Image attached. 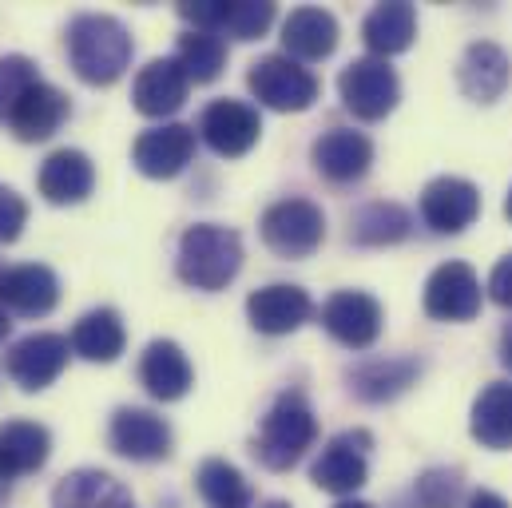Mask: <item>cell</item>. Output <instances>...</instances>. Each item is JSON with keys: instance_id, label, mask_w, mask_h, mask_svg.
Returning a JSON list of instances; mask_svg holds the SVG:
<instances>
[{"instance_id": "1", "label": "cell", "mask_w": 512, "mask_h": 508, "mask_svg": "<svg viewBox=\"0 0 512 508\" xmlns=\"http://www.w3.org/2000/svg\"><path fill=\"white\" fill-rule=\"evenodd\" d=\"M64 48H68L72 72L92 88L116 84L128 72L131 52H135L128 28L104 12H80L64 32Z\"/></svg>"}, {"instance_id": "2", "label": "cell", "mask_w": 512, "mask_h": 508, "mask_svg": "<svg viewBox=\"0 0 512 508\" xmlns=\"http://www.w3.org/2000/svg\"><path fill=\"white\" fill-rule=\"evenodd\" d=\"M314 437H318V421H314L310 401H306L302 393L286 389V393H278L274 405L266 409L251 453H255V461L262 469L286 473V469H294V465L306 457V449L314 445Z\"/></svg>"}, {"instance_id": "3", "label": "cell", "mask_w": 512, "mask_h": 508, "mask_svg": "<svg viewBox=\"0 0 512 508\" xmlns=\"http://www.w3.org/2000/svg\"><path fill=\"white\" fill-rule=\"evenodd\" d=\"M175 270L195 290H223L243 270V239L231 227L219 223H195L183 231Z\"/></svg>"}, {"instance_id": "4", "label": "cell", "mask_w": 512, "mask_h": 508, "mask_svg": "<svg viewBox=\"0 0 512 508\" xmlns=\"http://www.w3.org/2000/svg\"><path fill=\"white\" fill-rule=\"evenodd\" d=\"M247 88L262 108L270 112H306L318 100V80L310 68L290 60L286 52L258 56L247 72Z\"/></svg>"}, {"instance_id": "5", "label": "cell", "mask_w": 512, "mask_h": 508, "mask_svg": "<svg viewBox=\"0 0 512 508\" xmlns=\"http://www.w3.org/2000/svg\"><path fill=\"white\" fill-rule=\"evenodd\" d=\"M262 243L282 258H310L326 239V215L310 199H278L266 207L262 223Z\"/></svg>"}, {"instance_id": "6", "label": "cell", "mask_w": 512, "mask_h": 508, "mask_svg": "<svg viewBox=\"0 0 512 508\" xmlns=\"http://www.w3.org/2000/svg\"><path fill=\"white\" fill-rule=\"evenodd\" d=\"M370 449H374V437L366 429H346V433L330 437L326 449L318 453V461L310 465V481L322 493L350 501L370 477Z\"/></svg>"}, {"instance_id": "7", "label": "cell", "mask_w": 512, "mask_h": 508, "mask_svg": "<svg viewBox=\"0 0 512 508\" xmlns=\"http://www.w3.org/2000/svg\"><path fill=\"white\" fill-rule=\"evenodd\" d=\"M338 96L346 104V112H354L358 120L374 124L385 120L397 100H401V84H397V72L378 60V56H366V60H354L342 68L338 76Z\"/></svg>"}, {"instance_id": "8", "label": "cell", "mask_w": 512, "mask_h": 508, "mask_svg": "<svg viewBox=\"0 0 512 508\" xmlns=\"http://www.w3.org/2000/svg\"><path fill=\"white\" fill-rule=\"evenodd\" d=\"M68 354H72L68 338L36 330V334H24L20 342H12L8 358H4V370L24 393H40L68 370Z\"/></svg>"}, {"instance_id": "9", "label": "cell", "mask_w": 512, "mask_h": 508, "mask_svg": "<svg viewBox=\"0 0 512 508\" xmlns=\"http://www.w3.org/2000/svg\"><path fill=\"white\" fill-rule=\"evenodd\" d=\"M382 302L366 290H338L322 306L326 334L346 350H370L382 338Z\"/></svg>"}, {"instance_id": "10", "label": "cell", "mask_w": 512, "mask_h": 508, "mask_svg": "<svg viewBox=\"0 0 512 508\" xmlns=\"http://www.w3.org/2000/svg\"><path fill=\"white\" fill-rule=\"evenodd\" d=\"M179 16L195 24V32H215V36H235V40H258L274 24V4L266 0H199V4H179Z\"/></svg>"}, {"instance_id": "11", "label": "cell", "mask_w": 512, "mask_h": 508, "mask_svg": "<svg viewBox=\"0 0 512 508\" xmlns=\"http://www.w3.org/2000/svg\"><path fill=\"white\" fill-rule=\"evenodd\" d=\"M425 314L437 322H473L481 314V278L469 262H445L429 274Z\"/></svg>"}, {"instance_id": "12", "label": "cell", "mask_w": 512, "mask_h": 508, "mask_svg": "<svg viewBox=\"0 0 512 508\" xmlns=\"http://www.w3.org/2000/svg\"><path fill=\"white\" fill-rule=\"evenodd\" d=\"M481 215V191L461 175H441L421 191V219L437 235H461Z\"/></svg>"}, {"instance_id": "13", "label": "cell", "mask_w": 512, "mask_h": 508, "mask_svg": "<svg viewBox=\"0 0 512 508\" xmlns=\"http://www.w3.org/2000/svg\"><path fill=\"white\" fill-rule=\"evenodd\" d=\"M108 441L128 461H167L171 457V445H175L171 425L159 413L135 409V405H124V409L112 413Z\"/></svg>"}, {"instance_id": "14", "label": "cell", "mask_w": 512, "mask_h": 508, "mask_svg": "<svg viewBox=\"0 0 512 508\" xmlns=\"http://www.w3.org/2000/svg\"><path fill=\"white\" fill-rule=\"evenodd\" d=\"M199 135H203V143H207L215 155L239 159V155H247L258 143L262 120H258L255 108L243 104V100H215V104H207L203 116H199Z\"/></svg>"}, {"instance_id": "15", "label": "cell", "mask_w": 512, "mask_h": 508, "mask_svg": "<svg viewBox=\"0 0 512 508\" xmlns=\"http://www.w3.org/2000/svg\"><path fill=\"white\" fill-rule=\"evenodd\" d=\"M314 171L330 183H358L374 163V143L354 127H330L310 147Z\"/></svg>"}, {"instance_id": "16", "label": "cell", "mask_w": 512, "mask_h": 508, "mask_svg": "<svg viewBox=\"0 0 512 508\" xmlns=\"http://www.w3.org/2000/svg\"><path fill=\"white\" fill-rule=\"evenodd\" d=\"M195 155V127L187 124H159L143 131L131 147V163L147 179H175Z\"/></svg>"}, {"instance_id": "17", "label": "cell", "mask_w": 512, "mask_h": 508, "mask_svg": "<svg viewBox=\"0 0 512 508\" xmlns=\"http://www.w3.org/2000/svg\"><path fill=\"white\" fill-rule=\"evenodd\" d=\"M60 302V278L44 262H20L0 270V306L24 318H44Z\"/></svg>"}, {"instance_id": "18", "label": "cell", "mask_w": 512, "mask_h": 508, "mask_svg": "<svg viewBox=\"0 0 512 508\" xmlns=\"http://www.w3.org/2000/svg\"><path fill=\"white\" fill-rule=\"evenodd\" d=\"M314 314V302L302 286H290V282H270V286H258L255 294L247 298V318L258 334H270V338H282V334H294L302 322H310Z\"/></svg>"}, {"instance_id": "19", "label": "cell", "mask_w": 512, "mask_h": 508, "mask_svg": "<svg viewBox=\"0 0 512 508\" xmlns=\"http://www.w3.org/2000/svg\"><path fill=\"white\" fill-rule=\"evenodd\" d=\"M36 187H40V195H44L48 203H56V207H76V203H84V199L92 195V187H96V167H92V159H88L84 151L60 147V151H52V155L40 163Z\"/></svg>"}, {"instance_id": "20", "label": "cell", "mask_w": 512, "mask_h": 508, "mask_svg": "<svg viewBox=\"0 0 512 508\" xmlns=\"http://www.w3.org/2000/svg\"><path fill=\"white\" fill-rule=\"evenodd\" d=\"M187 88H191V80L183 76L175 56H163V60H151L139 68V76L131 84V100H135V112L163 120L187 104Z\"/></svg>"}, {"instance_id": "21", "label": "cell", "mask_w": 512, "mask_h": 508, "mask_svg": "<svg viewBox=\"0 0 512 508\" xmlns=\"http://www.w3.org/2000/svg\"><path fill=\"white\" fill-rule=\"evenodd\" d=\"M68 112H72L68 96H64L60 88H52L48 80H40V84H32V88L20 96V104L12 108L8 131H12L20 143H44V139H52V135L64 127Z\"/></svg>"}, {"instance_id": "22", "label": "cell", "mask_w": 512, "mask_h": 508, "mask_svg": "<svg viewBox=\"0 0 512 508\" xmlns=\"http://www.w3.org/2000/svg\"><path fill=\"white\" fill-rule=\"evenodd\" d=\"M139 381L155 401H179L195 385V370H191L179 342L155 338L139 358Z\"/></svg>"}, {"instance_id": "23", "label": "cell", "mask_w": 512, "mask_h": 508, "mask_svg": "<svg viewBox=\"0 0 512 508\" xmlns=\"http://www.w3.org/2000/svg\"><path fill=\"white\" fill-rule=\"evenodd\" d=\"M52 453V433L40 425V421H4L0 425V477L12 481V477H28V473H40L44 461Z\"/></svg>"}, {"instance_id": "24", "label": "cell", "mask_w": 512, "mask_h": 508, "mask_svg": "<svg viewBox=\"0 0 512 508\" xmlns=\"http://www.w3.org/2000/svg\"><path fill=\"white\" fill-rule=\"evenodd\" d=\"M457 84L473 104H493L509 88V56L489 40L469 44L457 64Z\"/></svg>"}, {"instance_id": "25", "label": "cell", "mask_w": 512, "mask_h": 508, "mask_svg": "<svg viewBox=\"0 0 512 508\" xmlns=\"http://www.w3.org/2000/svg\"><path fill=\"white\" fill-rule=\"evenodd\" d=\"M290 60H326L338 48V20L326 8H294L282 24Z\"/></svg>"}, {"instance_id": "26", "label": "cell", "mask_w": 512, "mask_h": 508, "mask_svg": "<svg viewBox=\"0 0 512 508\" xmlns=\"http://www.w3.org/2000/svg\"><path fill=\"white\" fill-rule=\"evenodd\" d=\"M52 508H135V501L112 473L76 469L52 489Z\"/></svg>"}, {"instance_id": "27", "label": "cell", "mask_w": 512, "mask_h": 508, "mask_svg": "<svg viewBox=\"0 0 512 508\" xmlns=\"http://www.w3.org/2000/svg\"><path fill=\"white\" fill-rule=\"evenodd\" d=\"M417 378H421V362H413V358H378V362H362L358 370L346 374L350 393L370 405L401 397Z\"/></svg>"}, {"instance_id": "28", "label": "cell", "mask_w": 512, "mask_h": 508, "mask_svg": "<svg viewBox=\"0 0 512 508\" xmlns=\"http://www.w3.org/2000/svg\"><path fill=\"white\" fill-rule=\"evenodd\" d=\"M128 346V330L120 322V314L112 306L88 310L76 326H72V354H80L84 362H116Z\"/></svg>"}, {"instance_id": "29", "label": "cell", "mask_w": 512, "mask_h": 508, "mask_svg": "<svg viewBox=\"0 0 512 508\" xmlns=\"http://www.w3.org/2000/svg\"><path fill=\"white\" fill-rule=\"evenodd\" d=\"M362 40H366V48H370L378 60L405 52V48L417 40V8L405 4V0L378 4V8L362 20Z\"/></svg>"}, {"instance_id": "30", "label": "cell", "mask_w": 512, "mask_h": 508, "mask_svg": "<svg viewBox=\"0 0 512 508\" xmlns=\"http://www.w3.org/2000/svg\"><path fill=\"white\" fill-rule=\"evenodd\" d=\"M469 433L485 449H512V381H489L473 401Z\"/></svg>"}, {"instance_id": "31", "label": "cell", "mask_w": 512, "mask_h": 508, "mask_svg": "<svg viewBox=\"0 0 512 508\" xmlns=\"http://www.w3.org/2000/svg\"><path fill=\"white\" fill-rule=\"evenodd\" d=\"M195 485H199V497L207 501V508H251L255 505V489L247 485V477L223 461V457H211L199 465L195 473Z\"/></svg>"}, {"instance_id": "32", "label": "cell", "mask_w": 512, "mask_h": 508, "mask_svg": "<svg viewBox=\"0 0 512 508\" xmlns=\"http://www.w3.org/2000/svg\"><path fill=\"white\" fill-rule=\"evenodd\" d=\"M175 64L183 68V76L191 84H215L227 68V44L215 32H183L179 48H175Z\"/></svg>"}, {"instance_id": "33", "label": "cell", "mask_w": 512, "mask_h": 508, "mask_svg": "<svg viewBox=\"0 0 512 508\" xmlns=\"http://www.w3.org/2000/svg\"><path fill=\"white\" fill-rule=\"evenodd\" d=\"M409 211L397 207V203H370L354 215V227H350V239L358 247H393L401 239H409Z\"/></svg>"}, {"instance_id": "34", "label": "cell", "mask_w": 512, "mask_h": 508, "mask_svg": "<svg viewBox=\"0 0 512 508\" xmlns=\"http://www.w3.org/2000/svg\"><path fill=\"white\" fill-rule=\"evenodd\" d=\"M32 84H40V72L28 56H0V124H8L12 108Z\"/></svg>"}, {"instance_id": "35", "label": "cell", "mask_w": 512, "mask_h": 508, "mask_svg": "<svg viewBox=\"0 0 512 508\" xmlns=\"http://www.w3.org/2000/svg\"><path fill=\"white\" fill-rule=\"evenodd\" d=\"M457 497H461V477L453 469H429L417 481L421 508H457Z\"/></svg>"}, {"instance_id": "36", "label": "cell", "mask_w": 512, "mask_h": 508, "mask_svg": "<svg viewBox=\"0 0 512 508\" xmlns=\"http://www.w3.org/2000/svg\"><path fill=\"white\" fill-rule=\"evenodd\" d=\"M24 223H28V203L12 187L0 183V243H16Z\"/></svg>"}, {"instance_id": "37", "label": "cell", "mask_w": 512, "mask_h": 508, "mask_svg": "<svg viewBox=\"0 0 512 508\" xmlns=\"http://www.w3.org/2000/svg\"><path fill=\"white\" fill-rule=\"evenodd\" d=\"M489 294H493V302H501V306L512 310V254H505V258L493 266V274H489Z\"/></svg>"}, {"instance_id": "38", "label": "cell", "mask_w": 512, "mask_h": 508, "mask_svg": "<svg viewBox=\"0 0 512 508\" xmlns=\"http://www.w3.org/2000/svg\"><path fill=\"white\" fill-rule=\"evenodd\" d=\"M465 508H509V501H505L501 493H493V489H477Z\"/></svg>"}, {"instance_id": "39", "label": "cell", "mask_w": 512, "mask_h": 508, "mask_svg": "<svg viewBox=\"0 0 512 508\" xmlns=\"http://www.w3.org/2000/svg\"><path fill=\"white\" fill-rule=\"evenodd\" d=\"M501 362H505V370H512V322L501 334Z\"/></svg>"}, {"instance_id": "40", "label": "cell", "mask_w": 512, "mask_h": 508, "mask_svg": "<svg viewBox=\"0 0 512 508\" xmlns=\"http://www.w3.org/2000/svg\"><path fill=\"white\" fill-rule=\"evenodd\" d=\"M8 330H12V322H8V310H4V306H0V342H4V338H8Z\"/></svg>"}, {"instance_id": "41", "label": "cell", "mask_w": 512, "mask_h": 508, "mask_svg": "<svg viewBox=\"0 0 512 508\" xmlns=\"http://www.w3.org/2000/svg\"><path fill=\"white\" fill-rule=\"evenodd\" d=\"M334 508H374V505H366V501H354V497H350V501H338Z\"/></svg>"}, {"instance_id": "42", "label": "cell", "mask_w": 512, "mask_h": 508, "mask_svg": "<svg viewBox=\"0 0 512 508\" xmlns=\"http://www.w3.org/2000/svg\"><path fill=\"white\" fill-rule=\"evenodd\" d=\"M4 501H8V481L0 477V508H4Z\"/></svg>"}, {"instance_id": "43", "label": "cell", "mask_w": 512, "mask_h": 508, "mask_svg": "<svg viewBox=\"0 0 512 508\" xmlns=\"http://www.w3.org/2000/svg\"><path fill=\"white\" fill-rule=\"evenodd\" d=\"M258 508H294V505H286V501H266V505H258Z\"/></svg>"}, {"instance_id": "44", "label": "cell", "mask_w": 512, "mask_h": 508, "mask_svg": "<svg viewBox=\"0 0 512 508\" xmlns=\"http://www.w3.org/2000/svg\"><path fill=\"white\" fill-rule=\"evenodd\" d=\"M505 215L512 219V191H509V199H505Z\"/></svg>"}, {"instance_id": "45", "label": "cell", "mask_w": 512, "mask_h": 508, "mask_svg": "<svg viewBox=\"0 0 512 508\" xmlns=\"http://www.w3.org/2000/svg\"><path fill=\"white\" fill-rule=\"evenodd\" d=\"M0 270H4V262H0Z\"/></svg>"}]
</instances>
